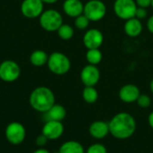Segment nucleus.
Here are the masks:
<instances>
[{
	"label": "nucleus",
	"mask_w": 153,
	"mask_h": 153,
	"mask_svg": "<svg viewBox=\"0 0 153 153\" xmlns=\"http://www.w3.org/2000/svg\"><path fill=\"white\" fill-rule=\"evenodd\" d=\"M110 134L118 140H126L134 135L136 130V121L134 116L126 112L115 115L108 122Z\"/></svg>",
	"instance_id": "f257e3e1"
},
{
	"label": "nucleus",
	"mask_w": 153,
	"mask_h": 153,
	"mask_svg": "<svg viewBox=\"0 0 153 153\" xmlns=\"http://www.w3.org/2000/svg\"><path fill=\"white\" fill-rule=\"evenodd\" d=\"M54 153H59V152H54Z\"/></svg>",
	"instance_id": "f704fd0d"
},
{
	"label": "nucleus",
	"mask_w": 153,
	"mask_h": 153,
	"mask_svg": "<svg viewBox=\"0 0 153 153\" xmlns=\"http://www.w3.org/2000/svg\"><path fill=\"white\" fill-rule=\"evenodd\" d=\"M85 153H108V150L106 148V146L102 143H93L91 144Z\"/></svg>",
	"instance_id": "393cba45"
},
{
	"label": "nucleus",
	"mask_w": 153,
	"mask_h": 153,
	"mask_svg": "<svg viewBox=\"0 0 153 153\" xmlns=\"http://www.w3.org/2000/svg\"><path fill=\"white\" fill-rule=\"evenodd\" d=\"M48 141V139L44 134H41L39 135V136L37 137V139H36V144H37L39 148H43V147L47 144Z\"/></svg>",
	"instance_id": "bb28decb"
},
{
	"label": "nucleus",
	"mask_w": 153,
	"mask_h": 153,
	"mask_svg": "<svg viewBox=\"0 0 153 153\" xmlns=\"http://www.w3.org/2000/svg\"><path fill=\"white\" fill-rule=\"evenodd\" d=\"M46 121H60L62 122L66 116V110L65 108L59 104H55L48 111L44 113Z\"/></svg>",
	"instance_id": "f3484780"
},
{
	"label": "nucleus",
	"mask_w": 153,
	"mask_h": 153,
	"mask_svg": "<svg viewBox=\"0 0 153 153\" xmlns=\"http://www.w3.org/2000/svg\"><path fill=\"white\" fill-rule=\"evenodd\" d=\"M39 24L47 31H57L63 24L62 14L54 9H49L41 13L39 16Z\"/></svg>",
	"instance_id": "20e7f679"
},
{
	"label": "nucleus",
	"mask_w": 153,
	"mask_h": 153,
	"mask_svg": "<svg viewBox=\"0 0 153 153\" xmlns=\"http://www.w3.org/2000/svg\"><path fill=\"white\" fill-rule=\"evenodd\" d=\"M90 20L82 13L81 15H79L78 17L75 18V21H74V25L75 27L80 30H86L88 27H89V24H90Z\"/></svg>",
	"instance_id": "5701e85b"
},
{
	"label": "nucleus",
	"mask_w": 153,
	"mask_h": 153,
	"mask_svg": "<svg viewBox=\"0 0 153 153\" xmlns=\"http://www.w3.org/2000/svg\"><path fill=\"white\" fill-rule=\"evenodd\" d=\"M5 137L10 143L18 145L22 143L26 137L25 127L19 122H12L5 128Z\"/></svg>",
	"instance_id": "6e6552de"
},
{
	"label": "nucleus",
	"mask_w": 153,
	"mask_h": 153,
	"mask_svg": "<svg viewBox=\"0 0 153 153\" xmlns=\"http://www.w3.org/2000/svg\"><path fill=\"white\" fill-rule=\"evenodd\" d=\"M80 78L84 86H95L100 79V72L97 65H85L80 74Z\"/></svg>",
	"instance_id": "9d476101"
},
{
	"label": "nucleus",
	"mask_w": 153,
	"mask_h": 153,
	"mask_svg": "<svg viewBox=\"0 0 153 153\" xmlns=\"http://www.w3.org/2000/svg\"><path fill=\"white\" fill-rule=\"evenodd\" d=\"M0 64H1V63H0Z\"/></svg>",
	"instance_id": "c9c22d12"
},
{
	"label": "nucleus",
	"mask_w": 153,
	"mask_h": 153,
	"mask_svg": "<svg viewBox=\"0 0 153 153\" xmlns=\"http://www.w3.org/2000/svg\"><path fill=\"white\" fill-rule=\"evenodd\" d=\"M85 57H86L87 62L90 65H97L101 62L103 56L100 48H92V49H88V51L86 52Z\"/></svg>",
	"instance_id": "412c9836"
},
{
	"label": "nucleus",
	"mask_w": 153,
	"mask_h": 153,
	"mask_svg": "<svg viewBox=\"0 0 153 153\" xmlns=\"http://www.w3.org/2000/svg\"><path fill=\"white\" fill-rule=\"evenodd\" d=\"M89 133L93 137L94 139H104L107 137L110 133H109V125L108 123L101 120L94 121L93 123L91 124L89 127Z\"/></svg>",
	"instance_id": "4468645a"
},
{
	"label": "nucleus",
	"mask_w": 153,
	"mask_h": 153,
	"mask_svg": "<svg viewBox=\"0 0 153 153\" xmlns=\"http://www.w3.org/2000/svg\"><path fill=\"white\" fill-rule=\"evenodd\" d=\"M33 153H50L48 150L44 149V148H39L37 149L35 152H33Z\"/></svg>",
	"instance_id": "7c9ffc66"
},
{
	"label": "nucleus",
	"mask_w": 153,
	"mask_h": 153,
	"mask_svg": "<svg viewBox=\"0 0 153 153\" xmlns=\"http://www.w3.org/2000/svg\"><path fill=\"white\" fill-rule=\"evenodd\" d=\"M55 100L54 92L45 86L34 89L30 96V104L32 108L43 114L48 111L56 104Z\"/></svg>",
	"instance_id": "f03ea898"
},
{
	"label": "nucleus",
	"mask_w": 153,
	"mask_h": 153,
	"mask_svg": "<svg viewBox=\"0 0 153 153\" xmlns=\"http://www.w3.org/2000/svg\"><path fill=\"white\" fill-rule=\"evenodd\" d=\"M59 153H85L83 146L76 141H67L59 148Z\"/></svg>",
	"instance_id": "a211bd4d"
},
{
	"label": "nucleus",
	"mask_w": 153,
	"mask_h": 153,
	"mask_svg": "<svg viewBox=\"0 0 153 153\" xmlns=\"http://www.w3.org/2000/svg\"><path fill=\"white\" fill-rule=\"evenodd\" d=\"M148 123H149L150 126L153 129V111L149 115V117H148Z\"/></svg>",
	"instance_id": "c756f323"
},
{
	"label": "nucleus",
	"mask_w": 153,
	"mask_h": 153,
	"mask_svg": "<svg viewBox=\"0 0 153 153\" xmlns=\"http://www.w3.org/2000/svg\"><path fill=\"white\" fill-rule=\"evenodd\" d=\"M48 56L43 50L33 51L30 57V61L31 65H33L34 66H37V67L45 65L46 64H48Z\"/></svg>",
	"instance_id": "6ab92c4d"
},
{
	"label": "nucleus",
	"mask_w": 153,
	"mask_h": 153,
	"mask_svg": "<svg viewBox=\"0 0 153 153\" xmlns=\"http://www.w3.org/2000/svg\"><path fill=\"white\" fill-rule=\"evenodd\" d=\"M137 7L135 0H116L113 5L115 14L125 21L135 17Z\"/></svg>",
	"instance_id": "423d86ee"
},
{
	"label": "nucleus",
	"mask_w": 153,
	"mask_h": 153,
	"mask_svg": "<svg viewBox=\"0 0 153 153\" xmlns=\"http://www.w3.org/2000/svg\"><path fill=\"white\" fill-rule=\"evenodd\" d=\"M82 99L88 104H94L99 99V92L94 86H85L82 91Z\"/></svg>",
	"instance_id": "aec40b11"
},
{
	"label": "nucleus",
	"mask_w": 153,
	"mask_h": 153,
	"mask_svg": "<svg viewBox=\"0 0 153 153\" xmlns=\"http://www.w3.org/2000/svg\"><path fill=\"white\" fill-rule=\"evenodd\" d=\"M44 3L42 0H23L21 5L22 13L27 18L39 17L43 13Z\"/></svg>",
	"instance_id": "1a4fd4ad"
},
{
	"label": "nucleus",
	"mask_w": 153,
	"mask_h": 153,
	"mask_svg": "<svg viewBox=\"0 0 153 153\" xmlns=\"http://www.w3.org/2000/svg\"><path fill=\"white\" fill-rule=\"evenodd\" d=\"M148 15V12L146 8H143V7H137L136 13H135V17L139 20L144 19L146 18Z\"/></svg>",
	"instance_id": "a878e982"
},
{
	"label": "nucleus",
	"mask_w": 153,
	"mask_h": 153,
	"mask_svg": "<svg viewBox=\"0 0 153 153\" xmlns=\"http://www.w3.org/2000/svg\"><path fill=\"white\" fill-rule=\"evenodd\" d=\"M140 95H141V91L139 87L132 83L122 86L118 93L119 99L125 103L136 102Z\"/></svg>",
	"instance_id": "ddd939ff"
},
{
	"label": "nucleus",
	"mask_w": 153,
	"mask_h": 153,
	"mask_svg": "<svg viewBox=\"0 0 153 153\" xmlns=\"http://www.w3.org/2000/svg\"><path fill=\"white\" fill-rule=\"evenodd\" d=\"M143 30V23L141 20L137 19L136 17L126 20L124 24V30L126 34L130 38L138 37L142 33Z\"/></svg>",
	"instance_id": "dca6fc26"
},
{
	"label": "nucleus",
	"mask_w": 153,
	"mask_h": 153,
	"mask_svg": "<svg viewBox=\"0 0 153 153\" xmlns=\"http://www.w3.org/2000/svg\"><path fill=\"white\" fill-rule=\"evenodd\" d=\"M136 103L137 105L142 108H147L151 106L152 104V99L149 95H146V94H142L139 96L138 100H136Z\"/></svg>",
	"instance_id": "b1692460"
},
{
	"label": "nucleus",
	"mask_w": 153,
	"mask_h": 153,
	"mask_svg": "<svg viewBox=\"0 0 153 153\" xmlns=\"http://www.w3.org/2000/svg\"><path fill=\"white\" fill-rule=\"evenodd\" d=\"M58 0H42L43 3H46V4H55L56 3Z\"/></svg>",
	"instance_id": "2f4dec72"
},
{
	"label": "nucleus",
	"mask_w": 153,
	"mask_h": 153,
	"mask_svg": "<svg viewBox=\"0 0 153 153\" xmlns=\"http://www.w3.org/2000/svg\"><path fill=\"white\" fill-rule=\"evenodd\" d=\"M21 75L19 65L12 60H6L0 64V79L6 82L16 81Z\"/></svg>",
	"instance_id": "0eeeda50"
},
{
	"label": "nucleus",
	"mask_w": 153,
	"mask_h": 153,
	"mask_svg": "<svg viewBox=\"0 0 153 153\" xmlns=\"http://www.w3.org/2000/svg\"><path fill=\"white\" fill-rule=\"evenodd\" d=\"M83 44L87 49L100 48L104 41L103 33L98 29L88 30L82 39Z\"/></svg>",
	"instance_id": "9b49d317"
},
{
	"label": "nucleus",
	"mask_w": 153,
	"mask_h": 153,
	"mask_svg": "<svg viewBox=\"0 0 153 153\" xmlns=\"http://www.w3.org/2000/svg\"><path fill=\"white\" fill-rule=\"evenodd\" d=\"M135 3L138 7H143L146 9L152 6V0H135Z\"/></svg>",
	"instance_id": "cd10ccee"
},
{
	"label": "nucleus",
	"mask_w": 153,
	"mask_h": 153,
	"mask_svg": "<svg viewBox=\"0 0 153 153\" xmlns=\"http://www.w3.org/2000/svg\"><path fill=\"white\" fill-rule=\"evenodd\" d=\"M147 29L151 33L153 34V15H152L147 21Z\"/></svg>",
	"instance_id": "c85d7f7f"
},
{
	"label": "nucleus",
	"mask_w": 153,
	"mask_h": 153,
	"mask_svg": "<svg viewBox=\"0 0 153 153\" xmlns=\"http://www.w3.org/2000/svg\"><path fill=\"white\" fill-rule=\"evenodd\" d=\"M84 4L81 0H65L63 4L65 13L72 18H76L83 13Z\"/></svg>",
	"instance_id": "2eb2a0df"
},
{
	"label": "nucleus",
	"mask_w": 153,
	"mask_h": 153,
	"mask_svg": "<svg viewBox=\"0 0 153 153\" xmlns=\"http://www.w3.org/2000/svg\"><path fill=\"white\" fill-rule=\"evenodd\" d=\"M150 90H151L152 93L153 94V79L151 81V82H150Z\"/></svg>",
	"instance_id": "473e14b6"
},
{
	"label": "nucleus",
	"mask_w": 153,
	"mask_h": 153,
	"mask_svg": "<svg viewBox=\"0 0 153 153\" xmlns=\"http://www.w3.org/2000/svg\"><path fill=\"white\" fill-rule=\"evenodd\" d=\"M107 13V6L101 0H90L84 4L83 14L91 22L102 20Z\"/></svg>",
	"instance_id": "39448f33"
},
{
	"label": "nucleus",
	"mask_w": 153,
	"mask_h": 153,
	"mask_svg": "<svg viewBox=\"0 0 153 153\" xmlns=\"http://www.w3.org/2000/svg\"><path fill=\"white\" fill-rule=\"evenodd\" d=\"M152 6L153 7V0H152Z\"/></svg>",
	"instance_id": "72a5a7b5"
},
{
	"label": "nucleus",
	"mask_w": 153,
	"mask_h": 153,
	"mask_svg": "<svg viewBox=\"0 0 153 153\" xmlns=\"http://www.w3.org/2000/svg\"><path fill=\"white\" fill-rule=\"evenodd\" d=\"M57 34L59 38L63 40H69L74 37V28L69 24H62L57 30Z\"/></svg>",
	"instance_id": "4be33fe9"
},
{
	"label": "nucleus",
	"mask_w": 153,
	"mask_h": 153,
	"mask_svg": "<svg viewBox=\"0 0 153 153\" xmlns=\"http://www.w3.org/2000/svg\"><path fill=\"white\" fill-rule=\"evenodd\" d=\"M48 66L51 73L56 75H63L69 72L71 61L67 56L61 52H54L48 56Z\"/></svg>",
	"instance_id": "7ed1b4c3"
},
{
	"label": "nucleus",
	"mask_w": 153,
	"mask_h": 153,
	"mask_svg": "<svg viewBox=\"0 0 153 153\" xmlns=\"http://www.w3.org/2000/svg\"><path fill=\"white\" fill-rule=\"evenodd\" d=\"M65 128L60 121H46L42 128V134H44L48 140L55 141L60 138L64 134Z\"/></svg>",
	"instance_id": "f8f14e48"
}]
</instances>
